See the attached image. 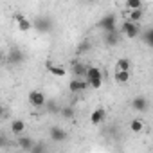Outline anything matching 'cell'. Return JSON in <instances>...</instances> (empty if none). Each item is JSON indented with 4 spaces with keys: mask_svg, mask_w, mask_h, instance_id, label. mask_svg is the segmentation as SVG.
<instances>
[{
    "mask_svg": "<svg viewBox=\"0 0 153 153\" xmlns=\"http://www.w3.org/2000/svg\"><path fill=\"white\" fill-rule=\"evenodd\" d=\"M115 24H117V18H115V15H106V16H103L101 20H99V27L103 29V31H114L115 29Z\"/></svg>",
    "mask_w": 153,
    "mask_h": 153,
    "instance_id": "obj_5",
    "label": "cell"
},
{
    "mask_svg": "<svg viewBox=\"0 0 153 153\" xmlns=\"http://www.w3.org/2000/svg\"><path fill=\"white\" fill-rule=\"evenodd\" d=\"M105 43L110 45V47H114V45L119 43V33H117V29H114V31H105Z\"/></svg>",
    "mask_w": 153,
    "mask_h": 153,
    "instance_id": "obj_11",
    "label": "cell"
},
{
    "mask_svg": "<svg viewBox=\"0 0 153 153\" xmlns=\"http://www.w3.org/2000/svg\"><path fill=\"white\" fill-rule=\"evenodd\" d=\"M49 133H51V139L56 140V142H61V140L67 139V131H65L63 128H59V126H52Z\"/></svg>",
    "mask_w": 153,
    "mask_h": 153,
    "instance_id": "obj_10",
    "label": "cell"
},
{
    "mask_svg": "<svg viewBox=\"0 0 153 153\" xmlns=\"http://www.w3.org/2000/svg\"><path fill=\"white\" fill-rule=\"evenodd\" d=\"M85 79L88 81V85L92 88H101L103 85V74H101V68L99 67H88L87 68V74H85Z\"/></svg>",
    "mask_w": 153,
    "mask_h": 153,
    "instance_id": "obj_1",
    "label": "cell"
},
{
    "mask_svg": "<svg viewBox=\"0 0 153 153\" xmlns=\"http://www.w3.org/2000/svg\"><path fill=\"white\" fill-rule=\"evenodd\" d=\"M131 108L137 110V112H146V110H148V99H146L144 96L133 97V101H131Z\"/></svg>",
    "mask_w": 153,
    "mask_h": 153,
    "instance_id": "obj_8",
    "label": "cell"
},
{
    "mask_svg": "<svg viewBox=\"0 0 153 153\" xmlns=\"http://www.w3.org/2000/svg\"><path fill=\"white\" fill-rule=\"evenodd\" d=\"M87 2H96V0H87Z\"/></svg>",
    "mask_w": 153,
    "mask_h": 153,
    "instance_id": "obj_26",
    "label": "cell"
},
{
    "mask_svg": "<svg viewBox=\"0 0 153 153\" xmlns=\"http://www.w3.org/2000/svg\"><path fill=\"white\" fill-rule=\"evenodd\" d=\"M29 103H31L34 108H42V106H45L47 97L43 96V92H40V90H33V92H29Z\"/></svg>",
    "mask_w": 153,
    "mask_h": 153,
    "instance_id": "obj_3",
    "label": "cell"
},
{
    "mask_svg": "<svg viewBox=\"0 0 153 153\" xmlns=\"http://www.w3.org/2000/svg\"><path fill=\"white\" fill-rule=\"evenodd\" d=\"M34 27H38L40 31H49L51 24H49V20H47V18H40V20L34 24Z\"/></svg>",
    "mask_w": 153,
    "mask_h": 153,
    "instance_id": "obj_19",
    "label": "cell"
},
{
    "mask_svg": "<svg viewBox=\"0 0 153 153\" xmlns=\"http://www.w3.org/2000/svg\"><path fill=\"white\" fill-rule=\"evenodd\" d=\"M90 49V43L88 42H83L81 45H79V49H78V52H83V51H88Z\"/></svg>",
    "mask_w": 153,
    "mask_h": 153,
    "instance_id": "obj_25",
    "label": "cell"
},
{
    "mask_svg": "<svg viewBox=\"0 0 153 153\" xmlns=\"http://www.w3.org/2000/svg\"><path fill=\"white\" fill-rule=\"evenodd\" d=\"M105 117H106V112H105V108H96L92 114H90V123L92 124H101L103 121H105Z\"/></svg>",
    "mask_w": 153,
    "mask_h": 153,
    "instance_id": "obj_9",
    "label": "cell"
},
{
    "mask_svg": "<svg viewBox=\"0 0 153 153\" xmlns=\"http://www.w3.org/2000/svg\"><path fill=\"white\" fill-rule=\"evenodd\" d=\"M142 16H144V9L140 7V9H130V20L131 22H140L142 20Z\"/></svg>",
    "mask_w": 153,
    "mask_h": 153,
    "instance_id": "obj_16",
    "label": "cell"
},
{
    "mask_svg": "<svg viewBox=\"0 0 153 153\" xmlns=\"http://www.w3.org/2000/svg\"><path fill=\"white\" fill-rule=\"evenodd\" d=\"M74 67V74L78 76V78H85V74H87V65H83V63H74L72 65Z\"/></svg>",
    "mask_w": 153,
    "mask_h": 153,
    "instance_id": "obj_17",
    "label": "cell"
},
{
    "mask_svg": "<svg viewBox=\"0 0 153 153\" xmlns=\"http://www.w3.org/2000/svg\"><path fill=\"white\" fill-rule=\"evenodd\" d=\"M123 33L126 34V38H137L139 33H140V27H139L137 22H131V20L128 18V20L123 24Z\"/></svg>",
    "mask_w": 153,
    "mask_h": 153,
    "instance_id": "obj_2",
    "label": "cell"
},
{
    "mask_svg": "<svg viewBox=\"0 0 153 153\" xmlns=\"http://www.w3.org/2000/svg\"><path fill=\"white\" fill-rule=\"evenodd\" d=\"M45 106H47V112H51V114L59 112V108L56 106V103H54V101H47V103H45Z\"/></svg>",
    "mask_w": 153,
    "mask_h": 153,
    "instance_id": "obj_23",
    "label": "cell"
},
{
    "mask_svg": "<svg viewBox=\"0 0 153 153\" xmlns=\"http://www.w3.org/2000/svg\"><path fill=\"white\" fill-rule=\"evenodd\" d=\"M15 22H16V25H18L20 31H31L34 27V24L29 18H25L24 15H20V13H15Z\"/></svg>",
    "mask_w": 153,
    "mask_h": 153,
    "instance_id": "obj_6",
    "label": "cell"
},
{
    "mask_svg": "<svg viewBox=\"0 0 153 153\" xmlns=\"http://www.w3.org/2000/svg\"><path fill=\"white\" fill-rule=\"evenodd\" d=\"M11 59H13L15 63H18V61L22 59V54H20V51H15V52L11 54Z\"/></svg>",
    "mask_w": 153,
    "mask_h": 153,
    "instance_id": "obj_24",
    "label": "cell"
},
{
    "mask_svg": "<svg viewBox=\"0 0 153 153\" xmlns=\"http://www.w3.org/2000/svg\"><path fill=\"white\" fill-rule=\"evenodd\" d=\"M130 67H131V61L128 58H119L115 61V70H130Z\"/></svg>",
    "mask_w": 153,
    "mask_h": 153,
    "instance_id": "obj_15",
    "label": "cell"
},
{
    "mask_svg": "<svg viewBox=\"0 0 153 153\" xmlns=\"http://www.w3.org/2000/svg\"><path fill=\"white\" fill-rule=\"evenodd\" d=\"M47 70H49L52 76H56V78H63V76H67V70H65L61 65H52V63H49V61H47Z\"/></svg>",
    "mask_w": 153,
    "mask_h": 153,
    "instance_id": "obj_13",
    "label": "cell"
},
{
    "mask_svg": "<svg viewBox=\"0 0 153 153\" xmlns=\"http://www.w3.org/2000/svg\"><path fill=\"white\" fill-rule=\"evenodd\" d=\"M87 87H90V85H88V81L85 78H76V79H72L68 83V90L74 92V94H79V92L87 90Z\"/></svg>",
    "mask_w": 153,
    "mask_h": 153,
    "instance_id": "obj_4",
    "label": "cell"
},
{
    "mask_svg": "<svg viewBox=\"0 0 153 153\" xmlns=\"http://www.w3.org/2000/svg\"><path fill=\"white\" fill-rule=\"evenodd\" d=\"M142 38H144V42H146L149 47H153V29H148V31L142 34Z\"/></svg>",
    "mask_w": 153,
    "mask_h": 153,
    "instance_id": "obj_22",
    "label": "cell"
},
{
    "mask_svg": "<svg viewBox=\"0 0 153 153\" xmlns=\"http://www.w3.org/2000/svg\"><path fill=\"white\" fill-rule=\"evenodd\" d=\"M16 142H18V146H20L24 151H29V153H31V149L34 148V142H33L31 137H24V135H20V137L16 139Z\"/></svg>",
    "mask_w": 153,
    "mask_h": 153,
    "instance_id": "obj_12",
    "label": "cell"
},
{
    "mask_svg": "<svg viewBox=\"0 0 153 153\" xmlns=\"http://www.w3.org/2000/svg\"><path fill=\"white\" fill-rule=\"evenodd\" d=\"M130 130H131L133 133H140V131L144 130V123H142L140 119H133V121L130 123Z\"/></svg>",
    "mask_w": 153,
    "mask_h": 153,
    "instance_id": "obj_18",
    "label": "cell"
},
{
    "mask_svg": "<svg viewBox=\"0 0 153 153\" xmlns=\"http://www.w3.org/2000/svg\"><path fill=\"white\" fill-rule=\"evenodd\" d=\"M126 7L128 9H140L142 7V0H126Z\"/></svg>",
    "mask_w": 153,
    "mask_h": 153,
    "instance_id": "obj_20",
    "label": "cell"
},
{
    "mask_svg": "<svg viewBox=\"0 0 153 153\" xmlns=\"http://www.w3.org/2000/svg\"><path fill=\"white\" fill-rule=\"evenodd\" d=\"M59 114H61L65 119H72V117H74V110H72V106H65V108H61Z\"/></svg>",
    "mask_w": 153,
    "mask_h": 153,
    "instance_id": "obj_21",
    "label": "cell"
},
{
    "mask_svg": "<svg viewBox=\"0 0 153 153\" xmlns=\"http://www.w3.org/2000/svg\"><path fill=\"white\" fill-rule=\"evenodd\" d=\"M130 79H131L130 70H115L114 72V81L119 85H126V83H130Z\"/></svg>",
    "mask_w": 153,
    "mask_h": 153,
    "instance_id": "obj_7",
    "label": "cell"
},
{
    "mask_svg": "<svg viewBox=\"0 0 153 153\" xmlns=\"http://www.w3.org/2000/svg\"><path fill=\"white\" fill-rule=\"evenodd\" d=\"M24 130H25V123H24L22 119H15V121L11 123V131H13V133L22 135V133H24Z\"/></svg>",
    "mask_w": 153,
    "mask_h": 153,
    "instance_id": "obj_14",
    "label": "cell"
}]
</instances>
